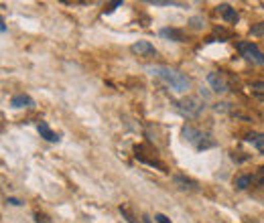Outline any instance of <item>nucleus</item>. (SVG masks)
Masks as SVG:
<instances>
[{"mask_svg": "<svg viewBox=\"0 0 264 223\" xmlns=\"http://www.w3.org/2000/svg\"><path fill=\"white\" fill-rule=\"evenodd\" d=\"M148 71H150L152 75L160 77V79H162L167 85H171V89H175V91H185V89H189V79H187L183 73L175 71V69L154 65V67H148Z\"/></svg>", "mask_w": 264, "mask_h": 223, "instance_id": "1", "label": "nucleus"}, {"mask_svg": "<svg viewBox=\"0 0 264 223\" xmlns=\"http://www.w3.org/2000/svg\"><path fill=\"white\" fill-rule=\"evenodd\" d=\"M238 51L242 53V57H246L248 61L256 63V65H264V53L254 45V43H238Z\"/></svg>", "mask_w": 264, "mask_h": 223, "instance_id": "2", "label": "nucleus"}, {"mask_svg": "<svg viewBox=\"0 0 264 223\" xmlns=\"http://www.w3.org/2000/svg\"><path fill=\"white\" fill-rule=\"evenodd\" d=\"M183 136H185L187 142L195 144L197 148H209V146H213V142H205L207 136H203L201 132H197V130H193V128H185V130H183Z\"/></svg>", "mask_w": 264, "mask_h": 223, "instance_id": "3", "label": "nucleus"}, {"mask_svg": "<svg viewBox=\"0 0 264 223\" xmlns=\"http://www.w3.org/2000/svg\"><path fill=\"white\" fill-rule=\"evenodd\" d=\"M179 109L185 112L187 116H197V114L203 109V103H201V99H197V97H187V99H181V101H179Z\"/></svg>", "mask_w": 264, "mask_h": 223, "instance_id": "4", "label": "nucleus"}, {"mask_svg": "<svg viewBox=\"0 0 264 223\" xmlns=\"http://www.w3.org/2000/svg\"><path fill=\"white\" fill-rule=\"evenodd\" d=\"M130 51L134 53V55H138V57H152L156 51H154V47L148 43V41H138V43H134L132 47H130Z\"/></svg>", "mask_w": 264, "mask_h": 223, "instance_id": "5", "label": "nucleus"}, {"mask_svg": "<svg viewBox=\"0 0 264 223\" xmlns=\"http://www.w3.org/2000/svg\"><path fill=\"white\" fill-rule=\"evenodd\" d=\"M207 83H209L211 89L217 91V93H221V91L227 89V85H225V81H223V77H221L219 73H209V75H207Z\"/></svg>", "mask_w": 264, "mask_h": 223, "instance_id": "6", "label": "nucleus"}, {"mask_svg": "<svg viewBox=\"0 0 264 223\" xmlns=\"http://www.w3.org/2000/svg\"><path fill=\"white\" fill-rule=\"evenodd\" d=\"M217 10L221 12V16H223L225 22H229V24H236V22H238V12H236L229 4H219Z\"/></svg>", "mask_w": 264, "mask_h": 223, "instance_id": "7", "label": "nucleus"}, {"mask_svg": "<svg viewBox=\"0 0 264 223\" xmlns=\"http://www.w3.org/2000/svg\"><path fill=\"white\" fill-rule=\"evenodd\" d=\"M10 105L12 107H30L32 105V99L28 95H14L10 99Z\"/></svg>", "mask_w": 264, "mask_h": 223, "instance_id": "8", "label": "nucleus"}, {"mask_svg": "<svg viewBox=\"0 0 264 223\" xmlns=\"http://www.w3.org/2000/svg\"><path fill=\"white\" fill-rule=\"evenodd\" d=\"M39 132H41V136H43V138H47L49 142H57V140H59V136H57V134H55V132H53V130H51L45 122H41V124H39Z\"/></svg>", "mask_w": 264, "mask_h": 223, "instance_id": "9", "label": "nucleus"}, {"mask_svg": "<svg viewBox=\"0 0 264 223\" xmlns=\"http://www.w3.org/2000/svg\"><path fill=\"white\" fill-rule=\"evenodd\" d=\"M160 34L167 36V39H173V41H177V43H183V32L177 30V28H162Z\"/></svg>", "mask_w": 264, "mask_h": 223, "instance_id": "10", "label": "nucleus"}, {"mask_svg": "<svg viewBox=\"0 0 264 223\" xmlns=\"http://www.w3.org/2000/svg\"><path fill=\"white\" fill-rule=\"evenodd\" d=\"M246 140H250V142L264 154V134H252V136H248Z\"/></svg>", "mask_w": 264, "mask_h": 223, "instance_id": "11", "label": "nucleus"}, {"mask_svg": "<svg viewBox=\"0 0 264 223\" xmlns=\"http://www.w3.org/2000/svg\"><path fill=\"white\" fill-rule=\"evenodd\" d=\"M173 180H175L177 184H181V189H195V187H197V184H195V180L185 178V176H181V174H177Z\"/></svg>", "mask_w": 264, "mask_h": 223, "instance_id": "12", "label": "nucleus"}, {"mask_svg": "<svg viewBox=\"0 0 264 223\" xmlns=\"http://www.w3.org/2000/svg\"><path fill=\"white\" fill-rule=\"evenodd\" d=\"M250 89H252L260 99H264V83H262V81H254V83L250 85Z\"/></svg>", "mask_w": 264, "mask_h": 223, "instance_id": "13", "label": "nucleus"}, {"mask_svg": "<svg viewBox=\"0 0 264 223\" xmlns=\"http://www.w3.org/2000/svg\"><path fill=\"white\" fill-rule=\"evenodd\" d=\"M250 182H252V176H238L236 178V187L238 189H246Z\"/></svg>", "mask_w": 264, "mask_h": 223, "instance_id": "14", "label": "nucleus"}, {"mask_svg": "<svg viewBox=\"0 0 264 223\" xmlns=\"http://www.w3.org/2000/svg\"><path fill=\"white\" fill-rule=\"evenodd\" d=\"M120 213H122V215L128 219V223H138V221H136V219H134V217L128 213V209H126V207H120Z\"/></svg>", "mask_w": 264, "mask_h": 223, "instance_id": "15", "label": "nucleus"}, {"mask_svg": "<svg viewBox=\"0 0 264 223\" xmlns=\"http://www.w3.org/2000/svg\"><path fill=\"white\" fill-rule=\"evenodd\" d=\"M262 30H264V24H258V26H254L250 32H252V34H262Z\"/></svg>", "mask_w": 264, "mask_h": 223, "instance_id": "16", "label": "nucleus"}, {"mask_svg": "<svg viewBox=\"0 0 264 223\" xmlns=\"http://www.w3.org/2000/svg\"><path fill=\"white\" fill-rule=\"evenodd\" d=\"M154 219H156L158 223H171V221H169L164 215H160V213H156V215H154Z\"/></svg>", "mask_w": 264, "mask_h": 223, "instance_id": "17", "label": "nucleus"}, {"mask_svg": "<svg viewBox=\"0 0 264 223\" xmlns=\"http://www.w3.org/2000/svg\"><path fill=\"white\" fill-rule=\"evenodd\" d=\"M256 180H258L262 187H264V168H260V174H258V178H256Z\"/></svg>", "mask_w": 264, "mask_h": 223, "instance_id": "18", "label": "nucleus"}, {"mask_svg": "<svg viewBox=\"0 0 264 223\" xmlns=\"http://www.w3.org/2000/svg\"><path fill=\"white\" fill-rule=\"evenodd\" d=\"M6 203H10V205H20L18 199H6Z\"/></svg>", "mask_w": 264, "mask_h": 223, "instance_id": "19", "label": "nucleus"}, {"mask_svg": "<svg viewBox=\"0 0 264 223\" xmlns=\"http://www.w3.org/2000/svg\"><path fill=\"white\" fill-rule=\"evenodd\" d=\"M144 223H150V219H148V217H144Z\"/></svg>", "mask_w": 264, "mask_h": 223, "instance_id": "20", "label": "nucleus"}]
</instances>
